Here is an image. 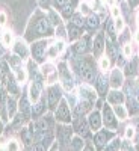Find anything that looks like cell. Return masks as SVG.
I'll return each mask as SVG.
<instances>
[{"label": "cell", "mask_w": 139, "mask_h": 151, "mask_svg": "<svg viewBox=\"0 0 139 151\" xmlns=\"http://www.w3.org/2000/svg\"><path fill=\"white\" fill-rule=\"evenodd\" d=\"M115 136L113 132H107V130H97L95 136H94V142L97 145V148H104L107 145V142Z\"/></svg>", "instance_id": "8"}, {"label": "cell", "mask_w": 139, "mask_h": 151, "mask_svg": "<svg viewBox=\"0 0 139 151\" xmlns=\"http://www.w3.org/2000/svg\"><path fill=\"white\" fill-rule=\"evenodd\" d=\"M109 65H110L109 59H107L106 56H104V58H102V60H100V67H102V70H103V71L109 70Z\"/></svg>", "instance_id": "36"}, {"label": "cell", "mask_w": 139, "mask_h": 151, "mask_svg": "<svg viewBox=\"0 0 139 151\" xmlns=\"http://www.w3.org/2000/svg\"><path fill=\"white\" fill-rule=\"evenodd\" d=\"M89 124H88V121L86 119H83V118H77L76 119V122H74V130L77 132V134L79 136H88L89 134Z\"/></svg>", "instance_id": "10"}, {"label": "cell", "mask_w": 139, "mask_h": 151, "mask_svg": "<svg viewBox=\"0 0 139 151\" xmlns=\"http://www.w3.org/2000/svg\"><path fill=\"white\" fill-rule=\"evenodd\" d=\"M91 101H86V100H80V103L77 104V107H76V112H77V115H83V113H86L88 110L91 109Z\"/></svg>", "instance_id": "25"}, {"label": "cell", "mask_w": 139, "mask_h": 151, "mask_svg": "<svg viewBox=\"0 0 139 151\" xmlns=\"http://www.w3.org/2000/svg\"><path fill=\"white\" fill-rule=\"evenodd\" d=\"M71 23L76 24L77 27H83L85 24H86V21H85V18H83V15H82V12H80V14H73Z\"/></svg>", "instance_id": "28"}, {"label": "cell", "mask_w": 139, "mask_h": 151, "mask_svg": "<svg viewBox=\"0 0 139 151\" xmlns=\"http://www.w3.org/2000/svg\"><path fill=\"white\" fill-rule=\"evenodd\" d=\"M44 107H45V104H44V100H38V101H36V104L32 107V116L33 118H38V116H40L41 115V113L44 112Z\"/></svg>", "instance_id": "24"}, {"label": "cell", "mask_w": 139, "mask_h": 151, "mask_svg": "<svg viewBox=\"0 0 139 151\" xmlns=\"http://www.w3.org/2000/svg\"><path fill=\"white\" fill-rule=\"evenodd\" d=\"M107 101H109L110 104H113V106H115V104H122L124 95H122V92L113 89V91H110V92L107 94Z\"/></svg>", "instance_id": "16"}, {"label": "cell", "mask_w": 139, "mask_h": 151, "mask_svg": "<svg viewBox=\"0 0 139 151\" xmlns=\"http://www.w3.org/2000/svg\"><path fill=\"white\" fill-rule=\"evenodd\" d=\"M15 110H17V103H15V100L11 97V98L6 100V113H8V116L12 118L15 115Z\"/></svg>", "instance_id": "23"}, {"label": "cell", "mask_w": 139, "mask_h": 151, "mask_svg": "<svg viewBox=\"0 0 139 151\" xmlns=\"http://www.w3.org/2000/svg\"><path fill=\"white\" fill-rule=\"evenodd\" d=\"M6 23V14L5 12H0V26H3Z\"/></svg>", "instance_id": "41"}, {"label": "cell", "mask_w": 139, "mask_h": 151, "mask_svg": "<svg viewBox=\"0 0 139 151\" xmlns=\"http://www.w3.org/2000/svg\"><path fill=\"white\" fill-rule=\"evenodd\" d=\"M104 148L106 150H118V148H121V141L120 139H115L112 145H106Z\"/></svg>", "instance_id": "37"}, {"label": "cell", "mask_w": 139, "mask_h": 151, "mask_svg": "<svg viewBox=\"0 0 139 151\" xmlns=\"http://www.w3.org/2000/svg\"><path fill=\"white\" fill-rule=\"evenodd\" d=\"M70 145H71V148H74V150H82V148H83V139H82V136L73 137L71 142H70Z\"/></svg>", "instance_id": "29"}, {"label": "cell", "mask_w": 139, "mask_h": 151, "mask_svg": "<svg viewBox=\"0 0 139 151\" xmlns=\"http://www.w3.org/2000/svg\"><path fill=\"white\" fill-rule=\"evenodd\" d=\"M77 68H79V73H80V76H82V79L85 80V82H88V83H92L94 82V79H95V71H94V67L89 64L88 60H85V59H80V60H77Z\"/></svg>", "instance_id": "2"}, {"label": "cell", "mask_w": 139, "mask_h": 151, "mask_svg": "<svg viewBox=\"0 0 139 151\" xmlns=\"http://www.w3.org/2000/svg\"><path fill=\"white\" fill-rule=\"evenodd\" d=\"M41 88H42V83H40V82H33V80H32L29 92H30V98L33 100V101H38V100H40Z\"/></svg>", "instance_id": "18"}, {"label": "cell", "mask_w": 139, "mask_h": 151, "mask_svg": "<svg viewBox=\"0 0 139 151\" xmlns=\"http://www.w3.org/2000/svg\"><path fill=\"white\" fill-rule=\"evenodd\" d=\"M60 88L58 85H52L47 88V104L50 109H53L58 104V101H60Z\"/></svg>", "instance_id": "5"}, {"label": "cell", "mask_w": 139, "mask_h": 151, "mask_svg": "<svg viewBox=\"0 0 139 151\" xmlns=\"http://www.w3.org/2000/svg\"><path fill=\"white\" fill-rule=\"evenodd\" d=\"M129 5H130V8H135L139 5V0H129Z\"/></svg>", "instance_id": "43"}, {"label": "cell", "mask_w": 139, "mask_h": 151, "mask_svg": "<svg viewBox=\"0 0 139 151\" xmlns=\"http://www.w3.org/2000/svg\"><path fill=\"white\" fill-rule=\"evenodd\" d=\"M102 118H103V124L106 125V127H109L112 130H115L118 127V121L115 118V112L109 107V104H104V107H103V116Z\"/></svg>", "instance_id": "6"}, {"label": "cell", "mask_w": 139, "mask_h": 151, "mask_svg": "<svg viewBox=\"0 0 139 151\" xmlns=\"http://www.w3.org/2000/svg\"><path fill=\"white\" fill-rule=\"evenodd\" d=\"M88 124H89L91 130H94V132L100 130V127H102V124H103V118L100 115V112H97V110L91 112L89 116H88Z\"/></svg>", "instance_id": "9"}, {"label": "cell", "mask_w": 139, "mask_h": 151, "mask_svg": "<svg viewBox=\"0 0 139 151\" xmlns=\"http://www.w3.org/2000/svg\"><path fill=\"white\" fill-rule=\"evenodd\" d=\"M73 50H74V53H77V55L85 53L86 50H88V40H86V38H82V40H79L77 42L73 45Z\"/></svg>", "instance_id": "21"}, {"label": "cell", "mask_w": 139, "mask_h": 151, "mask_svg": "<svg viewBox=\"0 0 139 151\" xmlns=\"http://www.w3.org/2000/svg\"><path fill=\"white\" fill-rule=\"evenodd\" d=\"M55 116L59 122H64V124H68L71 121V112H70V107H68L65 100H60L59 101V106L56 109Z\"/></svg>", "instance_id": "4"}, {"label": "cell", "mask_w": 139, "mask_h": 151, "mask_svg": "<svg viewBox=\"0 0 139 151\" xmlns=\"http://www.w3.org/2000/svg\"><path fill=\"white\" fill-rule=\"evenodd\" d=\"M136 98H138V101H139V88L136 89Z\"/></svg>", "instance_id": "46"}, {"label": "cell", "mask_w": 139, "mask_h": 151, "mask_svg": "<svg viewBox=\"0 0 139 151\" xmlns=\"http://www.w3.org/2000/svg\"><path fill=\"white\" fill-rule=\"evenodd\" d=\"M95 92L91 89V88H86V86H82L80 88V100H86V101H91L94 103L95 101Z\"/></svg>", "instance_id": "17"}, {"label": "cell", "mask_w": 139, "mask_h": 151, "mask_svg": "<svg viewBox=\"0 0 139 151\" xmlns=\"http://www.w3.org/2000/svg\"><path fill=\"white\" fill-rule=\"evenodd\" d=\"M2 129H3V124H2V121H0V133H2Z\"/></svg>", "instance_id": "47"}, {"label": "cell", "mask_w": 139, "mask_h": 151, "mask_svg": "<svg viewBox=\"0 0 139 151\" xmlns=\"http://www.w3.org/2000/svg\"><path fill=\"white\" fill-rule=\"evenodd\" d=\"M107 85H109V82H107V79L104 77V76H98V77L95 79V88H97V92L100 95H106Z\"/></svg>", "instance_id": "15"}, {"label": "cell", "mask_w": 139, "mask_h": 151, "mask_svg": "<svg viewBox=\"0 0 139 151\" xmlns=\"http://www.w3.org/2000/svg\"><path fill=\"white\" fill-rule=\"evenodd\" d=\"M82 36V27H77L76 24L70 23L68 24V40L70 41H74V40H77V38Z\"/></svg>", "instance_id": "19"}, {"label": "cell", "mask_w": 139, "mask_h": 151, "mask_svg": "<svg viewBox=\"0 0 139 151\" xmlns=\"http://www.w3.org/2000/svg\"><path fill=\"white\" fill-rule=\"evenodd\" d=\"M122 82H124V76H122L121 70L115 68L112 71V74H110V85L117 89V88H120L122 85Z\"/></svg>", "instance_id": "14"}, {"label": "cell", "mask_w": 139, "mask_h": 151, "mask_svg": "<svg viewBox=\"0 0 139 151\" xmlns=\"http://www.w3.org/2000/svg\"><path fill=\"white\" fill-rule=\"evenodd\" d=\"M6 148H9V150H18L20 147L17 145V141H11V144H8Z\"/></svg>", "instance_id": "40"}, {"label": "cell", "mask_w": 139, "mask_h": 151, "mask_svg": "<svg viewBox=\"0 0 139 151\" xmlns=\"http://www.w3.org/2000/svg\"><path fill=\"white\" fill-rule=\"evenodd\" d=\"M71 134H73V129L65 125L62 122L60 125H58L56 129V136H58V142L60 147H70V141H71Z\"/></svg>", "instance_id": "3"}, {"label": "cell", "mask_w": 139, "mask_h": 151, "mask_svg": "<svg viewBox=\"0 0 139 151\" xmlns=\"http://www.w3.org/2000/svg\"><path fill=\"white\" fill-rule=\"evenodd\" d=\"M50 2H52V0H38L40 6L44 8V9H48V8H50Z\"/></svg>", "instance_id": "38"}, {"label": "cell", "mask_w": 139, "mask_h": 151, "mask_svg": "<svg viewBox=\"0 0 139 151\" xmlns=\"http://www.w3.org/2000/svg\"><path fill=\"white\" fill-rule=\"evenodd\" d=\"M60 76H62V83H64V88H65V91H71L73 89V79H71V76L70 73L67 71L65 65H60Z\"/></svg>", "instance_id": "13"}, {"label": "cell", "mask_w": 139, "mask_h": 151, "mask_svg": "<svg viewBox=\"0 0 139 151\" xmlns=\"http://www.w3.org/2000/svg\"><path fill=\"white\" fill-rule=\"evenodd\" d=\"M45 50H47V42L45 41H36L32 44L30 47V52H32V56L36 62H42L44 60V56H45Z\"/></svg>", "instance_id": "7"}, {"label": "cell", "mask_w": 139, "mask_h": 151, "mask_svg": "<svg viewBox=\"0 0 139 151\" xmlns=\"http://www.w3.org/2000/svg\"><path fill=\"white\" fill-rule=\"evenodd\" d=\"M103 2H109V3H112V0H103Z\"/></svg>", "instance_id": "49"}, {"label": "cell", "mask_w": 139, "mask_h": 151, "mask_svg": "<svg viewBox=\"0 0 139 151\" xmlns=\"http://www.w3.org/2000/svg\"><path fill=\"white\" fill-rule=\"evenodd\" d=\"M136 38H138V41H139V33H138V36H136Z\"/></svg>", "instance_id": "51"}, {"label": "cell", "mask_w": 139, "mask_h": 151, "mask_svg": "<svg viewBox=\"0 0 139 151\" xmlns=\"http://www.w3.org/2000/svg\"><path fill=\"white\" fill-rule=\"evenodd\" d=\"M20 113L21 115H24L26 116L27 113L30 112V104H29V100H27V97L26 95H21V100H20Z\"/></svg>", "instance_id": "22"}, {"label": "cell", "mask_w": 139, "mask_h": 151, "mask_svg": "<svg viewBox=\"0 0 139 151\" xmlns=\"http://www.w3.org/2000/svg\"><path fill=\"white\" fill-rule=\"evenodd\" d=\"M103 50H104V35L103 33H98L95 36V40L92 42V52L95 56H100L103 53Z\"/></svg>", "instance_id": "12"}, {"label": "cell", "mask_w": 139, "mask_h": 151, "mask_svg": "<svg viewBox=\"0 0 139 151\" xmlns=\"http://www.w3.org/2000/svg\"><path fill=\"white\" fill-rule=\"evenodd\" d=\"M112 14H113V17H115V18L120 15V11H118V8H117V6H113V8H112Z\"/></svg>", "instance_id": "42"}, {"label": "cell", "mask_w": 139, "mask_h": 151, "mask_svg": "<svg viewBox=\"0 0 139 151\" xmlns=\"http://www.w3.org/2000/svg\"><path fill=\"white\" fill-rule=\"evenodd\" d=\"M76 3H77V0H70V3L60 9V11H62V17H64V18H70V17H73L74 9H76Z\"/></svg>", "instance_id": "20"}, {"label": "cell", "mask_w": 139, "mask_h": 151, "mask_svg": "<svg viewBox=\"0 0 139 151\" xmlns=\"http://www.w3.org/2000/svg\"><path fill=\"white\" fill-rule=\"evenodd\" d=\"M133 136H135V129L133 127H129L127 130H125V137H127V139H132Z\"/></svg>", "instance_id": "39"}, {"label": "cell", "mask_w": 139, "mask_h": 151, "mask_svg": "<svg viewBox=\"0 0 139 151\" xmlns=\"http://www.w3.org/2000/svg\"><path fill=\"white\" fill-rule=\"evenodd\" d=\"M12 50H14V53H15L20 59L27 58V55H29V48H27L26 42L21 41V40H17V41L14 42V47H12Z\"/></svg>", "instance_id": "11"}, {"label": "cell", "mask_w": 139, "mask_h": 151, "mask_svg": "<svg viewBox=\"0 0 139 151\" xmlns=\"http://www.w3.org/2000/svg\"><path fill=\"white\" fill-rule=\"evenodd\" d=\"M70 3V0H53V5L58 8V9H62L64 6H67Z\"/></svg>", "instance_id": "35"}, {"label": "cell", "mask_w": 139, "mask_h": 151, "mask_svg": "<svg viewBox=\"0 0 139 151\" xmlns=\"http://www.w3.org/2000/svg\"><path fill=\"white\" fill-rule=\"evenodd\" d=\"M124 53L127 55V56L132 53V48H130V45H125V47H124Z\"/></svg>", "instance_id": "45"}, {"label": "cell", "mask_w": 139, "mask_h": 151, "mask_svg": "<svg viewBox=\"0 0 139 151\" xmlns=\"http://www.w3.org/2000/svg\"><path fill=\"white\" fill-rule=\"evenodd\" d=\"M113 112H115V116H118L120 119H125V118H127V110L124 109L122 104H115Z\"/></svg>", "instance_id": "27"}, {"label": "cell", "mask_w": 139, "mask_h": 151, "mask_svg": "<svg viewBox=\"0 0 139 151\" xmlns=\"http://www.w3.org/2000/svg\"><path fill=\"white\" fill-rule=\"evenodd\" d=\"M62 50H64V42H62V41H59V42H56L52 48H50V56H56V55H59L60 52H62Z\"/></svg>", "instance_id": "30"}, {"label": "cell", "mask_w": 139, "mask_h": 151, "mask_svg": "<svg viewBox=\"0 0 139 151\" xmlns=\"http://www.w3.org/2000/svg\"><path fill=\"white\" fill-rule=\"evenodd\" d=\"M0 104H2V91H0Z\"/></svg>", "instance_id": "48"}, {"label": "cell", "mask_w": 139, "mask_h": 151, "mask_svg": "<svg viewBox=\"0 0 139 151\" xmlns=\"http://www.w3.org/2000/svg\"><path fill=\"white\" fill-rule=\"evenodd\" d=\"M88 9H89V8H88L86 3H82L80 5V12H88Z\"/></svg>", "instance_id": "44"}, {"label": "cell", "mask_w": 139, "mask_h": 151, "mask_svg": "<svg viewBox=\"0 0 139 151\" xmlns=\"http://www.w3.org/2000/svg\"><path fill=\"white\" fill-rule=\"evenodd\" d=\"M138 24H139V14H138Z\"/></svg>", "instance_id": "50"}, {"label": "cell", "mask_w": 139, "mask_h": 151, "mask_svg": "<svg viewBox=\"0 0 139 151\" xmlns=\"http://www.w3.org/2000/svg\"><path fill=\"white\" fill-rule=\"evenodd\" d=\"M14 71H15V77H17V82H18V83H23V82H24V79H26V71H24L21 67H17V68H14Z\"/></svg>", "instance_id": "31"}, {"label": "cell", "mask_w": 139, "mask_h": 151, "mask_svg": "<svg viewBox=\"0 0 139 151\" xmlns=\"http://www.w3.org/2000/svg\"><path fill=\"white\" fill-rule=\"evenodd\" d=\"M47 17L50 18V21H52V24H53V26H58V24H60V17H59V15L56 14V12L50 11Z\"/></svg>", "instance_id": "32"}, {"label": "cell", "mask_w": 139, "mask_h": 151, "mask_svg": "<svg viewBox=\"0 0 139 151\" xmlns=\"http://www.w3.org/2000/svg\"><path fill=\"white\" fill-rule=\"evenodd\" d=\"M115 29H117V33L124 30V20L122 18L117 17V20H115Z\"/></svg>", "instance_id": "34"}, {"label": "cell", "mask_w": 139, "mask_h": 151, "mask_svg": "<svg viewBox=\"0 0 139 151\" xmlns=\"http://www.w3.org/2000/svg\"><path fill=\"white\" fill-rule=\"evenodd\" d=\"M2 41H3V45L9 47L11 42H12V33H11V32H5V33H3V38H2Z\"/></svg>", "instance_id": "33"}, {"label": "cell", "mask_w": 139, "mask_h": 151, "mask_svg": "<svg viewBox=\"0 0 139 151\" xmlns=\"http://www.w3.org/2000/svg\"><path fill=\"white\" fill-rule=\"evenodd\" d=\"M53 33V24L48 17H36L35 20L30 21L27 27V36L30 40L40 36H48Z\"/></svg>", "instance_id": "1"}, {"label": "cell", "mask_w": 139, "mask_h": 151, "mask_svg": "<svg viewBox=\"0 0 139 151\" xmlns=\"http://www.w3.org/2000/svg\"><path fill=\"white\" fill-rule=\"evenodd\" d=\"M86 26L89 27V29H98V26H100V18H98V15L91 14L89 17L86 18Z\"/></svg>", "instance_id": "26"}]
</instances>
